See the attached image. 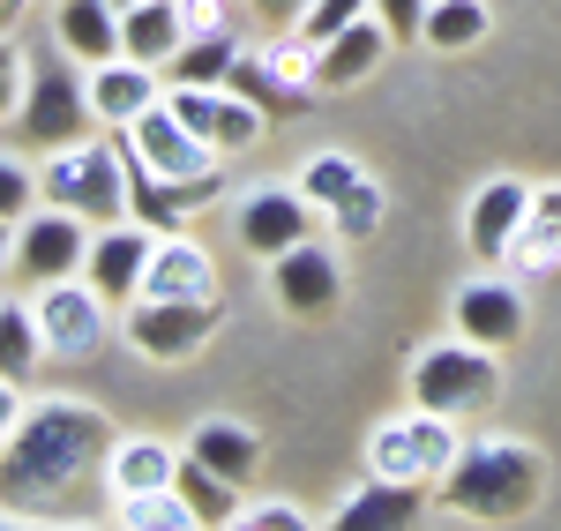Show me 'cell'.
I'll return each instance as SVG.
<instances>
[{
    "mask_svg": "<svg viewBox=\"0 0 561 531\" xmlns=\"http://www.w3.org/2000/svg\"><path fill=\"white\" fill-rule=\"evenodd\" d=\"M113 427L98 404L45 397L0 442V517L8 524H68L76 501L105 480Z\"/></svg>",
    "mask_w": 561,
    "mask_h": 531,
    "instance_id": "cell-1",
    "label": "cell"
},
{
    "mask_svg": "<svg viewBox=\"0 0 561 531\" xmlns=\"http://www.w3.org/2000/svg\"><path fill=\"white\" fill-rule=\"evenodd\" d=\"M539 494H547V464L524 442H465L457 464L442 472V501L472 524H517L539 509Z\"/></svg>",
    "mask_w": 561,
    "mask_h": 531,
    "instance_id": "cell-2",
    "label": "cell"
},
{
    "mask_svg": "<svg viewBox=\"0 0 561 531\" xmlns=\"http://www.w3.org/2000/svg\"><path fill=\"white\" fill-rule=\"evenodd\" d=\"M38 195L76 210L90 224H121L128 218V158L121 142H76V150H45Z\"/></svg>",
    "mask_w": 561,
    "mask_h": 531,
    "instance_id": "cell-3",
    "label": "cell"
},
{
    "mask_svg": "<svg viewBox=\"0 0 561 531\" xmlns=\"http://www.w3.org/2000/svg\"><path fill=\"white\" fill-rule=\"evenodd\" d=\"M90 83L76 76V60H31L23 76V105H15V135L31 150H76L90 142Z\"/></svg>",
    "mask_w": 561,
    "mask_h": 531,
    "instance_id": "cell-4",
    "label": "cell"
},
{
    "mask_svg": "<svg viewBox=\"0 0 561 531\" xmlns=\"http://www.w3.org/2000/svg\"><path fill=\"white\" fill-rule=\"evenodd\" d=\"M502 390V374H494V353L472 345V337H457V345H427V353L412 359V404L420 412H442V419H472L486 412Z\"/></svg>",
    "mask_w": 561,
    "mask_h": 531,
    "instance_id": "cell-5",
    "label": "cell"
},
{
    "mask_svg": "<svg viewBox=\"0 0 561 531\" xmlns=\"http://www.w3.org/2000/svg\"><path fill=\"white\" fill-rule=\"evenodd\" d=\"M457 449H465V435H457V419H442V412H404V419H389V427H375V442H367V464L382 472V480H412V487H442V472L457 464Z\"/></svg>",
    "mask_w": 561,
    "mask_h": 531,
    "instance_id": "cell-6",
    "label": "cell"
},
{
    "mask_svg": "<svg viewBox=\"0 0 561 531\" xmlns=\"http://www.w3.org/2000/svg\"><path fill=\"white\" fill-rule=\"evenodd\" d=\"M121 135H128V150H135V158H142L158 180H173V187H217V150H210L195 128H187V120H180L165 97H158L142 120H128Z\"/></svg>",
    "mask_w": 561,
    "mask_h": 531,
    "instance_id": "cell-7",
    "label": "cell"
},
{
    "mask_svg": "<svg viewBox=\"0 0 561 531\" xmlns=\"http://www.w3.org/2000/svg\"><path fill=\"white\" fill-rule=\"evenodd\" d=\"M83 255H90V218L45 203L31 218L15 224V277L38 292V285H60V277H83Z\"/></svg>",
    "mask_w": 561,
    "mask_h": 531,
    "instance_id": "cell-8",
    "label": "cell"
},
{
    "mask_svg": "<svg viewBox=\"0 0 561 531\" xmlns=\"http://www.w3.org/2000/svg\"><path fill=\"white\" fill-rule=\"evenodd\" d=\"M217 330V300H135L121 308V337L142 359H187L203 353Z\"/></svg>",
    "mask_w": 561,
    "mask_h": 531,
    "instance_id": "cell-9",
    "label": "cell"
},
{
    "mask_svg": "<svg viewBox=\"0 0 561 531\" xmlns=\"http://www.w3.org/2000/svg\"><path fill=\"white\" fill-rule=\"evenodd\" d=\"M150 247L158 232L150 224H98L90 232V255H83V285L105 300V308H135L142 300V269H150Z\"/></svg>",
    "mask_w": 561,
    "mask_h": 531,
    "instance_id": "cell-10",
    "label": "cell"
},
{
    "mask_svg": "<svg viewBox=\"0 0 561 531\" xmlns=\"http://www.w3.org/2000/svg\"><path fill=\"white\" fill-rule=\"evenodd\" d=\"M105 322H113V308L90 292L83 277H60V285H38V337L45 353L60 359H90L98 345H105Z\"/></svg>",
    "mask_w": 561,
    "mask_h": 531,
    "instance_id": "cell-11",
    "label": "cell"
},
{
    "mask_svg": "<svg viewBox=\"0 0 561 531\" xmlns=\"http://www.w3.org/2000/svg\"><path fill=\"white\" fill-rule=\"evenodd\" d=\"M165 105H173L180 120H187V128L210 142L217 158H232V150H255V142H262V120H270V113H262V105H248L240 90H195V83H173V90H165Z\"/></svg>",
    "mask_w": 561,
    "mask_h": 531,
    "instance_id": "cell-12",
    "label": "cell"
},
{
    "mask_svg": "<svg viewBox=\"0 0 561 531\" xmlns=\"http://www.w3.org/2000/svg\"><path fill=\"white\" fill-rule=\"evenodd\" d=\"M270 300L285 314H330L337 300H345V269H337V255L322 247V240H300V247H285V255H270Z\"/></svg>",
    "mask_w": 561,
    "mask_h": 531,
    "instance_id": "cell-13",
    "label": "cell"
},
{
    "mask_svg": "<svg viewBox=\"0 0 561 531\" xmlns=\"http://www.w3.org/2000/svg\"><path fill=\"white\" fill-rule=\"evenodd\" d=\"M307 224H314V203H307L300 187H255V195L240 203V247L270 263V255L300 247Z\"/></svg>",
    "mask_w": 561,
    "mask_h": 531,
    "instance_id": "cell-14",
    "label": "cell"
},
{
    "mask_svg": "<svg viewBox=\"0 0 561 531\" xmlns=\"http://www.w3.org/2000/svg\"><path fill=\"white\" fill-rule=\"evenodd\" d=\"M449 314H457V337H472V345H486V353H502V345H517V337H524V292H517V285H502V277L465 285Z\"/></svg>",
    "mask_w": 561,
    "mask_h": 531,
    "instance_id": "cell-15",
    "label": "cell"
},
{
    "mask_svg": "<svg viewBox=\"0 0 561 531\" xmlns=\"http://www.w3.org/2000/svg\"><path fill=\"white\" fill-rule=\"evenodd\" d=\"M158 97H165V76H158V68H142V60H128V53H121V60H105V68H90V113H98L113 135L128 128V120H142Z\"/></svg>",
    "mask_w": 561,
    "mask_h": 531,
    "instance_id": "cell-16",
    "label": "cell"
},
{
    "mask_svg": "<svg viewBox=\"0 0 561 531\" xmlns=\"http://www.w3.org/2000/svg\"><path fill=\"white\" fill-rule=\"evenodd\" d=\"M524 210H531V187L524 180H486L465 210V240H472L479 263H510V240H517Z\"/></svg>",
    "mask_w": 561,
    "mask_h": 531,
    "instance_id": "cell-17",
    "label": "cell"
},
{
    "mask_svg": "<svg viewBox=\"0 0 561 531\" xmlns=\"http://www.w3.org/2000/svg\"><path fill=\"white\" fill-rule=\"evenodd\" d=\"M389 31L375 23V15H359V23H345L337 38H322L314 45V90H352V83H367L375 68H382V53H389Z\"/></svg>",
    "mask_w": 561,
    "mask_h": 531,
    "instance_id": "cell-18",
    "label": "cell"
},
{
    "mask_svg": "<svg viewBox=\"0 0 561 531\" xmlns=\"http://www.w3.org/2000/svg\"><path fill=\"white\" fill-rule=\"evenodd\" d=\"M142 300H217V269L195 240L180 232H158L150 247V269H142Z\"/></svg>",
    "mask_w": 561,
    "mask_h": 531,
    "instance_id": "cell-19",
    "label": "cell"
},
{
    "mask_svg": "<svg viewBox=\"0 0 561 531\" xmlns=\"http://www.w3.org/2000/svg\"><path fill=\"white\" fill-rule=\"evenodd\" d=\"M53 31H60V53L76 68L121 60V8L113 0H53Z\"/></svg>",
    "mask_w": 561,
    "mask_h": 531,
    "instance_id": "cell-20",
    "label": "cell"
},
{
    "mask_svg": "<svg viewBox=\"0 0 561 531\" xmlns=\"http://www.w3.org/2000/svg\"><path fill=\"white\" fill-rule=\"evenodd\" d=\"M427 517V494L412 487V480H367L359 494H345V509H337V531H404Z\"/></svg>",
    "mask_w": 561,
    "mask_h": 531,
    "instance_id": "cell-21",
    "label": "cell"
},
{
    "mask_svg": "<svg viewBox=\"0 0 561 531\" xmlns=\"http://www.w3.org/2000/svg\"><path fill=\"white\" fill-rule=\"evenodd\" d=\"M173 472H180V449H165L158 435H128V442H113V457H105V487H113V501L165 494Z\"/></svg>",
    "mask_w": 561,
    "mask_h": 531,
    "instance_id": "cell-22",
    "label": "cell"
},
{
    "mask_svg": "<svg viewBox=\"0 0 561 531\" xmlns=\"http://www.w3.org/2000/svg\"><path fill=\"white\" fill-rule=\"evenodd\" d=\"M180 45H187V15H180V0H135V8H121V53H128V60L165 68Z\"/></svg>",
    "mask_w": 561,
    "mask_h": 531,
    "instance_id": "cell-23",
    "label": "cell"
},
{
    "mask_svg": "<svg viewBox=\"0 0 561 531\" xmlns=\"http://www.w3.org/2000/svg\"><path fill=\"white\" fill-rule=\"evenodd\" d=\"M187 457H203L217 480L248 487V480L262 472V435H255V427H240V419H203V427L187 435Z\"/></svg>",
    "mask_w": 561,
    "mask_h": 531,
    "instance_id": "cell-24",
    "label": "cell"
},
{
    "mask_svg": "<svg viewBox=\"0 0 561 531\" xmlns=\"http://www.w3.org/2000/svg\"><path fill=\"white\" fill-rule=\"evenodd\" d=\"M232 60H240V38H232V23H217V31H187V45H180L173 60L158 68V76H165V90H173V83L225 90V76H232Z\"/></svg>",
    "mask_w": 561,
    "mask_h": 531,
    "instance_id": "cell-25",
    "label": "cell"
},
{
    "mask_svg": "<svg viewBox=\"0 0 561 531\" xmlns=\"http://www.w3.org/2000/svg\"><path fill=\"white\" fill-rule=\"evenodd\" d=\"M510 263H517L524 277L561 269V187H531V210H524L517 240H510Z\"/></svg>",
    "mask_w": 561,
    "mask_h": 531,
    "instance_id": "cell-26",
    "label": "cell"
},
{
    "mask_svg": "<svg viewBox=\"0 0 561 531\" xmlns=\"http://www.w3.org/2000/svg\"><path fill=\"white\" fill-rule=\"evenodd\" d=\"M173 494L195 509V524H203V531H232V524H240V487H232V480H217L210 464H203V457H187V449H180Z\"/></svg>",
    "mask_w": 561,
    "mask_h": 531,
    "instance_id": "cell-27",
    "label": "cell"
},
{
    "mask_svg": "<svg viewBox=\"0 0 561 531\" xmlns=\"http://www.w3.org/2000/svg\"><path fill=\"white\" fill-rule=\"evenodd\" d=\"M225 90H240L248 105H262V113H300V105H307V90L293 83V76H277V68H270V53H262V60L240 53V60H232V76H225Z\"/></svg>",
    "mask_w": 561,
    "mask_h": 531,
    "instance_id": "cell-28",
    "label": "cell"
},
{
    "mask_svg": "<svg viewBox=\"0 0 561 531\" xmlns=\"http://www.w3.org/2000/svg\"><path fill=\"white\" fill-rule=\"evenodd\" d=\"M486 0H434L427 23H420V45H434V53H465V45L486 38Z\"/></svg>",
    "mask_w": 561,
    "mask_h": 531,
    "instance_id": "cell-29",
    "label": "cell"
},
{
    "mask_svg": "<svg viewBox=\"0 0 561 531\" xmlns=\"http://www.w3.org/2000/svg\"><path fill=\"white\" fill-rule=\"evenodd\" d=\"M359 180H367V165H359V158H345V150H322V158H307V165H300V180H293V187H300L314 210H337Z\"/></svg>",
    "mask_w": 561,
    "mask_h": 531,
    "instance_id": "cell-30",
    "label": "cell"
},
{
    "mask_svg": "<svg viewBox=\"0 0 561 531\" xmlns=\"http://www.w3.org/2000/svg\"><path fill=\"white\" fill-rule=\"evenodd\" d=\"M45 337H38V308H8L0 300V382H31Z\"/></svg>",
    "mask_w": 561,
    "mask_h": 531,
    "instance_id": "cell-31",
    "label": "cell"
},
{
    "mask_svg": "<svg viewBox=\"0 0 561 531\" xmlns=\"http://www.w3.org/2000/svg\"><path fill=\"white\" fill-rule=\"evenodd\" d=\"M113 517H121L128 531H187V524H195V509H187L173 487H165V494H135V501H113Z\"/></svg>",
    "mask_w": 561,
    "mask_h": 531,
    "instance_id": "cell-32",
    "label": "cell"
},
{
    "mask_svg": "<svg viewBox=\"0 0 561 531\" xmlns=\"http://www.w3.org/2000/svg\"><path fill=\"white\" fill-rule=\"evenodd\" d=\"M359 15H375V0H307V15L293 23V38L322 45V38H337L345 23H359Z\"/></svg>",
    "mask_w": 561,
    "mask_h": 531,
    "instance_id": "cell-33",
    "label": "cell"
},
{
    "mask_svg": "<svg viewBox=\"0 0 561 531\" xmlns=\"http://www.w3.org/2000/svg\"><path fill=\"white\" fill-rule=\"evenodd\" d=\"M330 218H337V240H375V224H382V187H375V180H359Z\"/></svg>",
    "mask_w": 561,
    "mask_h": 531,
    "instance_id": "cell-34",
    "label": "cell"
},
{
    "mask_svg": "<svg viewBox=\"0 0 561 531\" xmlns=\"http://www.w3.org/2000/svg\"><path fill=\"white\" fill-rule=\"evenodd\" d=\"M31 210H38V173L15 165V158H0V224H23Z\"/></svg>",
    "mask_w": 561,
    "mask_h": 531,
    "instance_id": "cell-35",
    "label": "cell"
},
{
    "mask_svg": "<svg viewBox=\"0 0 561 531\" xmlns=\"http://www.w3.org/2000/svg\"><path fill=\"white\" fill-rule=\"evenodd\" d=\"M427 8H434V0H375V23H382L389 38L404 45V38H420V23H427Z\"/></svg>",
    "mask_w": 561,
    "mask_h": 531,
    "instance_id": "cell-36",
    "label": "cell"
},
{
    "mask_svg": "<svg viewBox=\"0 0 561 531\" xmlns=\"http://www.w3.org/2000/svg\"><path fill=\"white\" fill-rule=\"evenodd\" d=\"M23 76H31V60L0 38V120H15V105H23Z\"/></svg>",
    "mask_w": 561,
    "mask_h": 531,
    "instance_id": "cell-37",
    "label": "cell"
},
{
    "mask_svg": "<svg viewBox=\"0 0 561 531\" xmlns=\"http://www.w3.org/2000/svg\"><path fill=\"white\" fill-rule=\"evenodd\" d=\"M240 524L248 531H307V517L293 501H270V509H240Z\"/></svg>",
    "mask_w": 561,
    "mask_h": 531,
    "instance_id": "cell-38",
    "label": "cell"
},
{
    "mask_svg": "<svg viewBox=\"0 0 561 531\" xmlns=\"http://www.w3.org/2000/svg\"><path fill=\"white\" fill-rule=\"evenodd\" d=\"M31 404H23V382H0V442L15 435V419H23Z\"/></svg>",
    "mask_w": 561,
    "mask_h": 531,
    "instance_id": "cell-39",
    "label": "cell"
},
{
    "mask_svg": "<svg viewBox=\"0 0 561 531\" xmlns=\"http://www.w3.org/2000/svg\"><path fill=\"white\" fill-rule=\"evenodd\" d=\"M255 15H262V23H277V31H293V23L307 15V0H255Z\"/></svg>",
    "mask_w": 561,
    "mask_h": 531,
    "instance_id": "cell-40",
    "label": "cell"
},
{
    "mask_svg": "<svg viewBox=\"0 0 561 531\" xmlns=\"http://www.w3.org/2000/svg\"><path fill=\"white\" fill-rule=\"evenodd\" d=\"M180 15H187V31H217V23H225L217 0H180Z\"/></svg>",
    "mask_w": 561,
    "mask_h": 531,
    "instance_id": "cell-41",
    "label": "cell"
},
{
    "mask_svg": "<svg viewBox=\"0 0 561 531\" xmlns=\"http://www.w3.org/2000/svg\"><path fill=\"white\" fill-rule=\"evenodd\" d=\"M0 277H15V224H0Z\"/></svg>",
    "mask_w": 561,
    "mask_h": 531,
    "instance_id": "cell-42",
    "label": "cell"
},
{
    "mask_svg": "<svg viewBox=\"0 0 561 531\" xmlns=\"http://www.w3.org/2000/svg\"><path fill=\"white\" fill-rule=\"evenodd\" d=\"M8 15H15V8H8V0H0V23H8Z\"/></svg>",
    "mask_w": 561,
    "mask_h": 531,
    "instance_id": "cell-43",
    "label": "cell"
},
{
    "mask_svg": "<svg viewBox=\"0 0 561 531\" xmlns=\"http://www.w3.org/2000/svg\"><path fill=\"white\" fill-rule=\"evenodd\" d=\"M113 8H135V0H113Z\"/></svg>",
    "mask_w": 561,
    "mask_h": 531,
    "instance_id": "cell-44",
    "label": "cell"
}]
</instances>
